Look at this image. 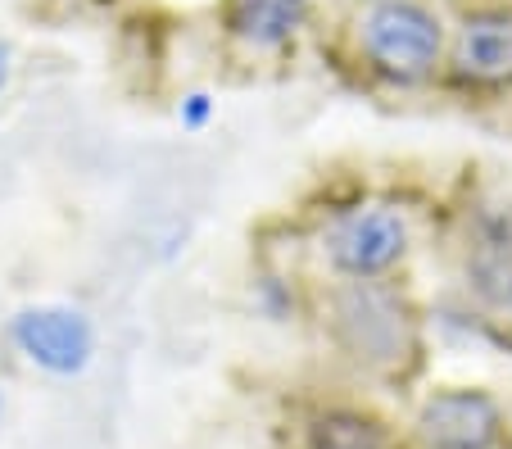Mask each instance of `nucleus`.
Masks as SVG:
<instances>
[{
  "instance_id": "39448f33",
  "label": "nucleus",
  "mask_w": 512,
  "mask_h": 449,
  "mask_svg": "<svg viewBox=\"0 0 512 449\" xmlns=\"http://www.w3.org/2000/svg\"><path fill=\"white\" fill-rule=\"evenodd\" d=\"M449 78L476 91L512 87V10L508 5H476L458 19L454 41L445 50Z\"/></svg>"
},
{
  "instance_id": "20e7f679",
  "label": "nucleus",
  "mask_w": 512,
  "mask_h": 449,
  "mask_svg": "<svg viewBox=\"0 0 512 449\" xmlns=\"http://www.w3.org/2000/svg\"><path fill=\"white\" fill-rule=\"evenodd\" d=\"M10 341L32 368L50 377H78L96 359V327L68 304H28L10 318Z\"/></svg>"
},
{
  "instance_id": "1a4fd4ad",
  "label": "nucleus",
  "mask_w": 512,
  "mask_h": 449,
  "mask_svg": "<svg viewBox=\"0 0 512 449\" xmlns=\"http://www.w3.org/2000/svg\"><path fill=\"white\" fill-rule=\"evenodd\" d=\"M309 449H390V436L377 418H363V413H322L309 431Z\"/></svg>"
},
{
  "instance_id": "7ed1b4c3",
  "label": "nucleus",
  "mask_w": 512,
  "mask_h": 449,
  "mask_svg": "<svg viewBox=\"0 0 512 449\" xmlns=\"http://www.w3.org/2000/svg\"><path fill=\"white\" fill-rule=\"evenodd\" d=\"M408 245H413V227L404 209L386 200H358V205L336 209L318 236L322 264L340 282H386L408 259Z\"/></svg>"
},
{
  "instance_id": "f257e3e1",
  "label": "nucleus",
  "mask_w": 512,
  "mask_h": 449,
  "mask_svg": "<svg viewBox=\"0 0 512 449\" xmlns=\"http://www.w3.org/2000/svg\"><path fill=\"white\" fill-rule=\"evenodd\" d=\"M354 50L372 78L390 87L431 82L445 64V19L422 0H372L354 14Z\"/></svg>"
},
{
  "instance_id": "f8f14e48",
  "label": "nucleus",
  "mask_w": 512,
  "mask_h": 449,
  "mask_svg": "<svg viewBox=\"0 0 512 449\" xmlns=\"http://www.w3.org/2000/svg\"><path fill=\"white\" fill-rule=\"evenodd\" d=\"M0 413H5V400H0Z\"/></svg>"
},
{
  "instance_id": "9d476101",
  "label": "nucleus",
  "mask_w": 512,
  "mask_h": 449,
  "mask_svg": "<svg viewBox=\"0 0 512 449\" xmlns=\"http://www.w3.org/2000/svg\"><path fill=\"white\" fill-rule=\"evenodd\" d=\"M213 114H218V105H213L209 91H186L182 105H177V123H182L186 132H204V127L213 123Z\"/></svg>"
},
{
  "instance_id": "423d86ee",
  "label": "nucleus",
  "mask_w": 512,
  "mask_h": 449,
  "mask_svg": "<svg viewBox=\"0 0 512 449\" xmlns=\"http://www.w3.org/2000/svg\"><path fill=\"white\" fill-rule=\"evenodd\" d=\"M413 427L426 449H494L503 436V409L490 391L445 386L422 400Z\"/></svg>"
},
{
  "instance_id": "9b49d317",
  "label": "nucleus",
  "mask_w": 512,
  "mask_h": 449,
  "mask_svg": "<svg viewBox=\"0 0 512 449\" xmlns=\"http://www.w3.org/2000/svg\"><path fill=\"white\" fill-rule=\"evenodd\" d=\"M10 78H14V50L10 41H0V91L10 87Z\"/></svg>"
},
{
  "instance_id": "6e6552de",
  "label": "nucleus",
  "mask_w": 512,
  "mask_h": 449,
  "mask_svg": "<svg viewBox=\"0 0 512 449\" xmlns=\"http://www.w3.org/2000/svg\"><path fill=\"white\" fill-rule=\"evenodd\" d=\"M467 291L485 309L512 318V232L508 223H481L476 245L467 250Z\"/></svg>"
},
{
  "instance_id": "f03ea898",
  "label": "nucleus",
  "mask_w": 512,
  "mask_h": 449,
  "mask_svg": "<svg viewBox=\"0 0 512 449\" xmlns=\"http://www.w3.org/2000/svg\"><path fill=\"white\" fill-rule=\"evenodd\" d=\"M327 318L340 350L372 372H395L417 354V313L390 282H340Z\"/></svg>"
},
{
  "instance_id": "0eeeda50",
  "label": "nucleus",
  "mask_w": 512,
  "mask_h": 449,
  "mask_svg": "<svg viewBox=\"0 0 512 449\" xmlns=\"http://www.w3.org/2000/svg\"><path fill=\"white\" fill-rule=\"evenodd\" d=\"M313 0H223V32L245 50H286L309 23Z\"/></svg>"
},
{
  "instance_id": "ddd939ff",
  "label": "nucleus",
  "mask_w": 512,
  "mask_h": 449,
  "mask_svg": "<svg viewBox=\"0 0 512 449\" xmlns=\"http://www.w3.org/2000/svg\"><path fill=\"white\" fill-rule=\"evenodd\" d=\"M363 5H372V0H363Z\"/></svg>"
}]
</instances>
